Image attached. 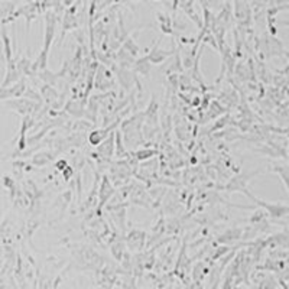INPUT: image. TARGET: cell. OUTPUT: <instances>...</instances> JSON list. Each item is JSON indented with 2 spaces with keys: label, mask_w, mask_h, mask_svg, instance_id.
<instances>
[{
  "label": "cell",
  "mask_w": 289,
  "mask_h": 289,
  "mask_svg": "<svg viewBox=\"0 0 289 289\" xmlns=\"http://www.w3.org/2000/svg\"><path fill=\"white\" fill-rule=\"evenodd\" d=\"M246 196L249 197L253 203H256L257 206H260V207L266 210L267 213H269V216L270 217H275V219H279V217H283L285 214H288L289 213V207L288 206H283V204H273V203H267V201H263V200H260V198H257V197H254L253 194H250V192H247Z\"/></svg>",
  "instance_id": "1"
},
{
  "label": "cell",
  "mask_w": 289,
  "mask_h": 289,
  "mask_svg": "<svg viewBox=\"0 0 289 289\" xmlns=\"http://www.w3.org/2000/svg\"><path fill=\"white\" fill-rule=\"evenodd\" d=\"M256 173L257 172L249 173V175H239V176H234L230 182L224 186V188H226V191H227V192H236V191H242V192H244V194H247L249 191H247V188H246V184L249 182V179H250L253 175H256Z\"/></svg>",
  "instance_id": "2"
},
{
  "label": "cell",
  "mask_w": 289,
  "mask_h": 289,
  "mask_svg": "<svg viewBox=\"0 0 289 289\" xmlns=\"http://www.w3.org/2000/svg\"><path fill=\"white\" fill-rule=\"evenodd\" d=\"M6 106L13 107L15 112L21 113L23 116H28V113L34 112V109L36 107L35 104H32L29 100L26 99H18V100H12V102H6Z\"/></svg>",
  "instance_id": "3"
},
{
  "label": "cell",
  "mask_w": 289,
  "mask_h": 289,
  "mask_svg": "<svg viewBox=\"0 0 289 289\" xmlns=\"http://www.w3.org/2000/svg\"><path fill=\"white\" fill-rule=\"evenodd\" d=\"M179 5H181V6H179V8H181V11L184 12L185 15H186V16H188L192 22L196 23V25H198L200 28H203V29H204L203 19L198 16V13L196 12V6H194L196 3H194V2H181Z\"/></svg>",
  "instance_id": "4"
},
{
  "label": "cell",
  "mask_w": 289,
  "mask_h": 289,
  "mask_svg": "<svg viewBox=\"0 0 289 289\" xmlns=\"http://www.w3.org/2000/svg\"><path fill=\"white\" fill-rule=\"evenodd\" d=\"M178 49H173V51H162L158 48V42L155 44V46L150 49V54L148 55L149 58V61L152 64H159L162 61H165L166 58L169 57V55H172L173 52H176Z\"/></svg>",
  "instance_id": "5"
},
{
  "label": "cell",
  "mask_w": 289,
  "mask_h": 289,
  "mask_svg": "<svg viewBox=\"0 0 289 289\" xmlns=\"http://www.w3.org/2000/svg\"><path fill=\"white\" fill-rule=\"evenodd\" d=\"M103 184H102V186H100V203H99V210H102L103 208V206L107 203V200L110 198V197L115 194V189H113V186H112V184H110V181L104 176L103 178Z\"/></svg>",
  "instance_id": "6"
},
{
  "label": "cell",
  "mask_w": 289,
  "mask_h": 289,
  "mask_svg": "<svg viewBox=\"0 0 289 289\" xmlns=\"http://www.w3.org/2000/svg\"><path fill=\"white\" fill-rule=\"evenodd\" d=\"M117 123H113L110 127H106V129H99V130H94L90 133V136H88V140H90V143H91L92 146H99V145H102L104 142V139L107 136V132H110L113 127H116Z\"/></svg>",
  "instance_id": "7"
},
{
  "label": "cell",
  "mask_w": 289,
  "mask_h": 289,
  "mask_svg": "<svg viewBox=\"0 0 289 289\" xmlns=\"http://www.w3.org/2000/svg\"><path fill=\"white\" fill-rule=\"evenodd\" d=\"M156 16H158V21H159V25H161V31L163 34L166 35H172V21H171V18L166 15V13H162V12H158L156 13Z\"/></svg>",
  "instance_id": "8"
},
{
  "label": "cell",
  "mask_w": 289,
  "mask_h": 289,
  "mask_svg": "<svg viewBox=\"0 0 289 289\" xmlns=\"http://www.w3.org/2000/svg\"><path fill=\"white\" fill-rule=\"evenodd\" d=\"M117 78L120 81V84L123 85V88H130V85L135 82V75L132 72H129L126 68L117 71Z\"/></svg>",
  "instance_id": "9"
},
{
  "label": "cell",
  "mask_w": 289,
  "mask_h": 289,
  "mask_svg": "<svg viewBox=\"0 0 289 289\" xmlns=\"http://www.w3.org/2000/svg\"><path fill=\"white\" fill-rule=\"evenodd\" d=\"M149 58L148 57H143L138 59L136 62H135V68L136 71H139L142 75H145V77H148V74L150 72V64H149Z\"/></svg>",
  "instance_id": "10"
},
{
  "label": "cell",
  "mask_w": 289,
  "mask_h": 289,
  "mask_svg": "<svg viewBox=\"0 0 289 289\" xmlns=\"http://www.w3.org/2000/svg\"><path fill=\"white\" fill-rule=\"evenodd\" d=\"M113 139H115V136L112 135L106 142L102 143L103 146L99 148V153H100L102 156H112V155H113Z\"/></svg>",
  "instance_id": "11"
},
{
  "label": "cell",
  "mask_w": 289,
  "mask_h": 289,
  "mask_svg": "<svg viewBox=\"0 0 289 289\" xmlns=\"http://www.w3.org/2000/svg\"><path fill=\"white\" fill-rule=\"evenodd\" d=\"M158 153H159V150L156 149H140L135 155H136L138 161H145V159H150V158L156 156Z\"/></svg>",
  "instance_id": "12"
},
{
  "label": "cell",
  "mask_w": 289,
  "mask_h": 289,
  "mask_svg": "<svg viewBox=\"0 0 289 289\" xmlns=\"http://www.w3.org/2000/svg\"><path fill=\"white\" fill-rule=\"evenodd\" d=\"M52 159V155L48 152V153H39V155H36L34 158V163L36 165V166H44L45 163H48V162Z\"/></svg>",
  "instance_id": "13"
},
{
  "label": "cell",
  "mask_w": 289,
  "mask_h": 289,
  "mask_svg": "<svg viewBox=\"0 0 289 289\" xmlns=\"http://www.w3.org/2000/svg\"><path fill=\"white\" fill-rule=\"evenodd\" d=\"M273 171L279 173V176L282 178L283 184L286 185V188L289 189V169L283 168V166H275V169H273Z\"/></svg>",
  "instance_id": "14"
},
{
  "label": "cell",
  "mask_w": 289,
  "mask_h": 289,
  "mask_svg": "<svg viewBox=\"0 0 289 289\" xmlns=\"http://www.w3.org/2000/svg\"><path fill=\"white\" fill-rule=\"evenodd\" d=\"M117 135H116V140H117V148H116V156L117 158H123L125 155H127L126 150L123 148V143H122V135H120V132H116Z\"/></svg>",
  "instance_id": "15"
},
{
  "label": "cell",
  "mask_w": 289,
  "mask_h": 289,
  "mask_svg": "<svg viewBox=\"0 0 289 289\" xmlns=\"http://www.w3.org/2000/svg\"><path fill=\"white\" fill-rule=\"evenodd\" d=\"M250 289H263V288H262V285L259 283V285H254V286H252Z\"/></svg>",
  "instance_id": "16"
}]
</instances>
